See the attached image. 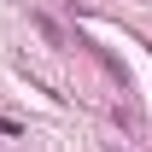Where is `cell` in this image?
Returning <instances> with one entry per match:
<instances>
[{"label": "cell", "mask_w": 152, "mask_h": 152, "mask_svg": "<svg viewBox=\"0 0 152 152\" xmlns=\"http://www.w3.org/2000/svg\"><path fill=\"white\" fill-rule=\"evenodd\" d=\"M35 29H41L47 41H53V47H70V35H64V29H58V23L47 18V12H35Z\"/></svg>", "instance_id": "6da1fadb"}]
</instances>
